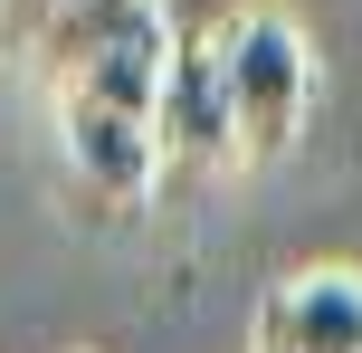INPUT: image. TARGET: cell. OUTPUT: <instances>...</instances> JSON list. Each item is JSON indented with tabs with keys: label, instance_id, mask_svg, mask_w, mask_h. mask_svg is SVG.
<instances>
[{
	"label": "cell",
	"instance_id": "cell-3",
	"mask_svg": "<svg viewBox=\"0 0 362 353\" xmlns=\"http://www.w3.org/2000/svg\"><path fill=\"white\" fill-rule=\"evenodd\" d=\"M257 353H362V267H296L257 306Z\"/></svg>",
	"mask_w": 362,
	"mask_h": 353
},
{
	"label": "cell",
	"instance_id": "cell-5",
	"mask_svg": "<svg viewBox=\"0 0 362 353\" xmlns=\"http://www.w3.org/2000/svg\"><path fill=\"white\" fill-rule=\"evenodd\" d=\"M57 144H67V172L95 191V201H115V210H134L153 182H163L153 125H134V115H105V105H67V96H57Z\"/></svg>",
	"mask_w": 362,
	"mask_h": 353
},
{
	"label": "cell",
	"instance_id": "cell-1",
	"mask_svg": "<svg viewBox=\"0 0 362 353\" xmlns=\"http://www.w3.org/2000/svg\"><path fill=\"white\" fill-rule=\"evenodd\" d=\"M172 10L163 0H86V10L48 19L29 38V67L48 76V96L67 105H105V115H134L153 125V96H163V67H172Z\"/></svg>",
	"mask_w": 362,
	"mask_h": 353
},
{
	"label": "cell",
	"instance_id": "cell-4",
	"mask_svg": "<svg viewBox=\"0 0 362 353\" xmlns=\"http://www.w3.org/2000/svg\"><path fill=\"white\" fill-rule=\"evenodd\" d=\"M153 153L172 172H210V163H238V134H229V105H219V76H210V48L181 38L172 67H163V96H153Z\"/></svg>",
	"mask_w": 362,
	"mask_h": 353
},
{
	"label": "cell",
	"instance_id": "cell-6",
	"mask_svg": "<svg viewBox=\"0 0 362 353\" xmlns=\"http://www.w3.org/2000/svg\"><path fill=\"white\" fill-rule=\"evenodd\" d=\"M67 10H86V0H0V57H29V38Z\"/></svg>",
	"mask_w": 362,
	"mask_h": 353
},
{
	"label": "cell",
	"instance_id": "cell-2",
	"mask_svg": "<svg viewBox=\"0 0 362 353\" xmlns=\"http://www.w3.org/2000/svg\"><path fill=\"white\" fill-rule=\"evenodd\" d=\"M210 76H219V105H229V134H238V163H276L296 144L315 105V38L296 29L286 10H229L210 38Z\"/></svg>",
	"mask_w": 362,
	"mask_h": 353
}]
</instances>
